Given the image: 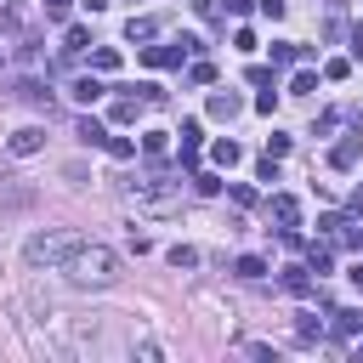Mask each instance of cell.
I'll use <instances>...</instances> for the list:
<instances>
[{"label":"cell","mask_w":363,"mask_h":363,"mask_svg":"<svg viewBox=\"0 0 363 363\" xmlns=\"http://www.w3.org/2000/svg\"><path fill=\"white\" fill-rule=\"evenodd\" d=\"M199 164V142H182V159H176V170H193Z\"/></svg>","instance_id":"f1b7e54d"},{"label":"cell","mask_w":363,"mask_h":363,"mask_svg":"<svg viewBox=\"0 0 363 363\" xmlns=\"http://www.w3.org/2000/svg\"><path fill=\"white\" fill-rule=\"evenodd\" d=\"M352 357H357V363H363V346H357V352H352Z\"/></svg>","instance_id":"74e56055"},{"label":"cell","mask_w":363,"mask_h":363,"mask_svg":"<svg viewBox=\"0 0 363 363\" xmlns=\"http://www.w3.org/2000/svg\"><path fill=\"white\" fill-rule=\"evenodd\" d=\"M170 267H199V250H193V244H176V250H170Z\"/></svg>","instance_id":"d4e9b609"},{"label":"cell","mask_w":363,"mask_h":363,"mask_svg":"<svg viewBox=\"0 0 363 363\" xmlns=\"http://www.w3.org/2000/svg\"><path fill=\"white\" fill-rule=\"evenodd\" d=\"M85 238L74 233V227H45V233H34L28 244H23V261L28 267H68V255L79 250Z\"/></svg>","instance_id":"7a4b0ae2"},{"label":"cell","mask_w":363,"mask_h":363,"mask_svg":"<svg viewBox=\"0 0 363 363\" xmlns=\"http://www.w3.org/2000/svg\"><path fill=\"white\" fill-rule=\"evenodd\" d=\"M0 62H6V51H0Z\"/></svg>","instance_id":"f35d334b"},{"label":"cell","mask_w":363,"mask_h":363,"mask_svg":"<svg viewBox=\"0 0 363 363\" xmlns=\"http://www.w3.org/2000/svg\"><path fill=\"white\" fill-rule=\"evenodd\" d=\"M267 153H272V159H284V153H289V136H284V130H272V136H267Z\"/></svg>","instance_id":"83f0119b"},{"label":"cell","mask_w":363,"mask_h":363,"mask_svg":"<svg viewBox=\"0 0 363 363\" xmlns=\"http://www.w3.org/2000/svg\"><path fill=\"white\" fill-rule=\"evenodd\" d=\"M85 45H91V28H85V23H68V34H62V57H79Z\"/></svg>","instance_id":"30bf717a"},{"label":"cell","mask_w":363,"mask_h":363,"mask_svg":"<svg viewBox=\"0 0 363 363\" xmlns=\"http://www.w3.org/2000/svg\"><path fill=\"white\" fill-rule=\"evenodd\" d=\"M102 147H108V153H113V159H130V153H136V142H130V136H108V142H102Z\"/></svg>","instance_id":"603a6c76"},{"label":"cell","mask_w":363,"mask_h":363,"mask_svg":"<svg viewBox=\"0 0 363 363\" xmlns=\"http://www.w3.org/2000/svg\"><path fill=\"white\" fill-rule=\"evenodd\" d=\"M267 216L278 221V233H284V227H301V199H295V193H272V199H267Z\"/></svg>","instance_id":"5b68a950"},{"label":"cell","mask_w":363,"mask_h":363,"mask_svg":"<svg viewBox=\"0 0 363 363\" xmlns=\"http://www.w3.org/2000/svg\"><path fill=\"white\" fill-rule=\"evenodd\" d=\"M295 335H301V340H318V335H323V323H318V318H312V312H306V318H301V323H295Z\"/></svg>","instance_id":"4316f807"},{"label":"cell","mask_w":363,"mask_h":363,"mask_svg":"<svg viewBox=\"0 0 363 363\" xmlns=\"http://www.w3.org/2000/svg\"><path fill=\"white\" fill-rule=\"evenodd\" d=\"M335 329H340V335H357V329H363V312H335Z\"/></svg>","instance_id":"484cf974"},{"label":"cell","mask_w":363,"mask_h":363,"mask_svg":"<svg viewBox=\"0 0 363 363\" xmlns=\"http://www.w3.org/2000/svg\"><path fill=\"white\" fill-rule=\"evenodd\" d=\"M306 267H312V272H318V278H323V272H329V267H335V261H329V250H323V244H312V250H306Z\"/></svg>","instance_id":"7402d4cb"},{"label":"cell","mask_w":363,"mask_h":363,"mask_svg":"<svg viewBox=\"0 0 363 363\" xmlns=\"http://www.w3.org/2000/svg\"><path fill=\"white\" fill-rule=\"evenodd\" d=\"M136 102H142V96H119V102H113V125H130V119H136Z\"/></svg>","instance_id":"44dd1931"},{"label":"cell","mask_w":363,"mask_h":363,"mask_svg":"<svg viewBox=\"0 0 363 363\" xmlns=\"http://www.w3.org/2000/svg\"><path fill=\"white\" fill-rule=\"evenodd\" d=\"M74 284H91V289H108V284H119V255L108 250V244H79L74 255H68V267H62Z\"/></svg>","instance_id":"6da1fadb"},{"label":"cell","mask_w":363,"mask_h":363,"mask_svg":"<svg viewBox=\"0 0 363 363\" xmlns=\"http://www.w3.org/2000/svg\"><path fill=\"white\" fill-rule=\"evenodd\" d=\"M164 147H170V130H147V136H142V153H147V159H159Z\"/></svg>","instance_id":"d6986e66"},{"label":"cell","mask_w":363,"mask_h":363,"mask_svg":"<svg viewBox=\"0 0 363 363\" xmlns=\"http://www.w3.org/2000/svg\"><path fill=\"white\" fill-rule=\"evenodd\" d=\"M255 176H261V182H278V159H272V153H267V159H261V164H255Z\"/></svg>","instance_id":"4dcf8cb0"},{"label":"cell","mask_w":363,"mask_h":363,"mask_svg":"<svg viewBox=\"0 0 363 363\" xmlns=\"http://www.w3.org/2000/svg\"><path fill=\"white\" fill-rule=\"evenodd\" d=\"M357 255H363V250H357Z\"/></svg>","instance_id":"ab89813d"},{"label":"cell","mask_w":363,"mask_h":363,"mask_svg":"<svg viewBox=\"0 0 363 363\" xmlns=\"http://www.w3.org/2000/svg\"><path fill=\"white\" fill-rule=\"evenodd\" d=\"M34 11H40V0H0V34H23L34 23Z\"/></svg>","instance_id":"277c9868"},{"label":"cell","mask_w":363,"mask_h":363,"mask_svg":"<svg viewBox=\"0 0 363 363\" xmlns=\"http://www.w3.org/2000/svg\"><path fill=\"white\" fill-rule=\"evenodd\" d=\"M352 284H357V289H363V261H357V267H352Z\"/></svg>","instance_id":"8d00e7d4"},{"label":"cell","mask_w":363,"mask_h":363,"mask_svg":"<svg viewBox=\"0 0 363 363\" xmlns=\"http://www.w3.org/2000/svg\"><path fill=\"white\" fill-rule=\"evenodd\" d=\"M6 147H11L17 159H28V153H40V147H45V130H40V125H23V130H17Z\"/></svg>","instance_id":"ba28073f"},{"label":"cell","mask_w":363,"mask_h":363,"mask_svg":"<svg viewBox=\"0 0 363 363\" xmlns=\"http://www.w3.org/2000/svg\"><path fill=\"white\" fill-rule=\"evenodd\" d=\"M45 6V17H68V0H40Z\"/></svg>","instance_id":"836d02e7"},{"label":"cell","mask_w":363,"mask_h":363,"mask_svg":"<svg viewBox=\"0 0 363 363\" xmlns=\"http://www.w3.org/2000/svg\"><path fill=\"white\" fill-rule=\"evenodd\" d=\"M91 68H96V74H113V68H119V51H113V45H96V51H91Z\"/></svg>","instance_id":"ac0fdd59"},{"label":"cell","mask_w":363,"mask_h":363,"mask_svg":"<svg viewBox=\"0 0 363 363\" xmlns=\"http://www.w3.org/2000/svg\"><path fill=\"white\" fill-rule=\"evenodd\" d=\"M68 96H74V102H85V108H91V102H96V96H102V79H96V74H85V79H74V85H68Z\"/></svg>","instance_id":"7c38bea8"},{"label":"cell","mask_w":363,"mask_h":363,"mask_svg":"<svg viewBox=\"0 0 363 363\" xmlns=\"http://www.w3.org/2000/svg\"><path fill=\"white\" fill-rule=\"evenodd\" d=\"M346 210H352V216H363V193H352V204H346Z\"/></svg>","instance_id":"d590c367"},{"label":"cell","mask_w":363,"mask_h":363,"mask_svg":"<svg viewBox=\"0 0 363 363\" xmlns=\"http://www.w3.org/2000/svg\"><path fill=\"white\" fill-rule=\"evenodd\" d=\"M187 51H199V40H193V34H182V40H170V45H147V51H142V62H147V68H182V57H187Z\"/></svg>","instance_id":"3957f363"},{"label":"cell","mask_w":363,"mask_h":363,"mask_svg":"<svg viewBox=\"0 0 363 363\" xmlns=\"http://www.w3.org/2000/svg\"><path fill=\"white\" fill-rule=\"evenodd\" d=\"M233 272L255 284V278H267V261H261V255H238V261H233Z\"/></svg>","instance_id":"2e32d148"},{"label":"cell","mask_w":363,"mask_h":363,"mask_svg":"<svg viewBox=\"0 0 363 363\" xmlns=\"http://www.w3.org/2000/svg\"><path fill=\"white\" fill-rule=\"evenodd\" d=\"M289 91H295V96H312V91H318V74H312V68H301V74L289 79Z\"/></svg>","instance_id":"ffe728a7"},{"label":"cell","mask_w":363,"mask_h":363,"mask_svg":"<svg viewBox=\"0 0 363 363\" xmlns=\"http://www.w3.org/2000/svg\"><path fill=\"white\" fill-rule=\"evenodd\" d=\"M284 11H289V0H261V17H272V23H278Z\"/></svg>","instance_id":"d6a6232c"},{"label":"cell","mask_w":363,"mask_h":363,"mask_svg":"<svg viewBox=\"0 0 363 363\" xmlns=\"http://www.w3.org/2000/svg\"><path fill=\"white\" fill-rule=\"evenodd\" d=\"M352 57H363V28H352Z\"/></svg>","instance_id":"e575fe53"},{"label":"cell","mask_w":363,"mask_h":363,"mask_svg":"<svg viewBox=\"0 0 363 363\" xmlns=\"http://www.w3.org/2000/svg\"><path fill=\"white\" fill-rule=\"evenodd\" d=\"M289 62H301V45H289V40H272V68H289Z\"/></svg>","instance_id":"e0dca14e"},{"label":"cell","mask_w":363,"mask_h":363,"mask_svg":"<svg viewBox=\"0 0 363 363\" xmlns=\"http://www.w3.org/2000/svg\"><path fill=\"white\" fill-rule=\"evenodd\" d=\"M227 193H233V199H238V204H255V187H250V182H233V187H227Z\"/></svg>","instance_id":"1f68e13d"},{"label":"cell","mask_w":363,"mask_h":363,"mask_svg":"<svg viewBox=\"0 0 363 363\" xmlns=\"http://www.w3.org/2000/svg\"><path fill=\"white\" fill-rule=\"evenodd\" d=\"M193 187H199L204 199H216V193H221V176H210V170H199V176H193Z\"/></svg>","instance_id":"cb8c5ba5"},{"label":"cell","mask_w":363,"mask_h":363,"mask_svg":"<svg viewBox=\"0 0 363 363\" xmlns=\"http://www.w3.org/2000/svg\"><path fill=\"white\" fill-rule=\"evenodd\" d=\"M17 96H23V102H34V108H45V113H51V91H45V85H40V79H17Z\"/></svg>","instance_id":"8fae6325"},{"label":"cell","mask_w":363,"mask_h":363,"mask_svg":"<svg viewBox=\"0 0 363 363\" xmlns=\"http://www.w3.org/2000/svg\"><path fill=\"white\" fill-rule=\"evenodd\" d=\"M357 159H363V125H357L346 142H335V147H329V164H335V170H352Z\"/></svg>","instance_id":"8992f818"},{"label":"cell","mask_w":363,"mask_h":363,"mask_svg":"<svg viewBox=\"0 0 363 363\" xmlns=\"http://www.w3.org/2000/svg\"><path fill=\"white\" fill-rule=\"evenodd\" d=\"M210 159H216V164H221V170H233V164H238V159H244V147H238V142H233V136H221V142H216V147H210Z\"/></svg>","instance_id":"4fadbf2b"},{"label":"cell","mask_w":363,"mask_h":363,"mask_svg":"<svg viewBox=\"0 0 363 363\" xmlns=\"http://www.w3.org/2000/svg\"><path fill=\"white\" fill-rule=\"evenodd\" d=\"M238 113H244L238 91H210V119H238Z\"/></svg>","instance_id":"52a82bcc"},{"label":"cell","mask_w":363,"mask_h":363,"mask_svg":"<svg viewBox=\"0 0 363 363\" xmlns=\"http://www.w3.org/2000/svg\"><path fill=\"white\" fill-rule=\"evenodd\" d=\"M284 289L289 295H312V267H284Z\"/></svg>","instance_id":"5bb4252c"},{"label":"cell","mask_w":363,"mask_h":363,"mask_svg":"<svg viewBox=\"0 0 363 363\" xmlns=\"http://www.w3.org/2000/svg\"><path fill=\"white\" fill-rule=\"evenodd\" d=\"M187 79H193V85H210V79H216V68H210V62H193V74H187Z\"/></svg>","instance_id":"f546056e"},{"label":"cell","mask_w":363,"mask_h":363,"mask_svg":"<svg viewBox=\"0 0 363 363\" xmlns=\"http://www.w3.org/2000/svg\"><path fill=\"white\" fill-rule=\"evenodd\" d=\"M74 136H79L85 147H102V142H108V130H102V119H79V125H74Z\"/></svg>","instance_id":"9a60e30c"},{"label":"cell","mask_w":363,"mask_h":363,"mask_svg":"<svg viewBox=\"0 0 363 363\" xmlns=\"http://www.w3.org/2000/svg\"><path fill=\"white\" fill-rule=\"evenodd\" d=\"M153 34H159V17H130V23H125V40H130V45H147Z\"/></svg>","instance_id":"9c48e42d"}]
</instances>
